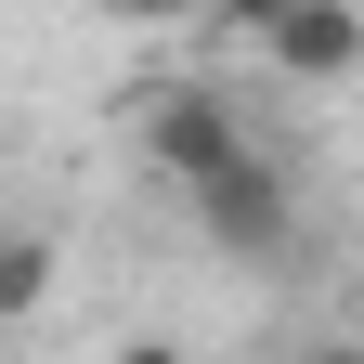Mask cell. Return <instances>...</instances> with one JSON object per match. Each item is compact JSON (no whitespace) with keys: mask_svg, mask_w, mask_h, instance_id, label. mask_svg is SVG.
Listing matches in <instances>:
<instances>
[{"mask_svg":"<svg viewBox=\"0 0 364 364\" xmlns=\"http://www.w3.org/2000/svg\"><path fill=\"white\" fill-rule=\"evenodd\" d=\"M287 364H364V326H351V338H299Z\"/></svg>","mask_w":364,"mask_h":364,"instance_id":"cell-7","label":"cell"},{"mask_svg":"<svg viewBox=\"0 0 364 364\" xmlns=\"http://www.w3.org/2000/svg\"><path fill=\"white\" fill-rule=\"evenodd\" d=\"M182 208H196V235H208V247H235V260H273V247L299 235V196H287V169H273L260 144L221 169V182H196Z\"/></svg>","mask_w":364,"mask_h":364,"instance_id":"cell-3","label":"cell"},{"mask_svg":"<svg viewBox=\"0 0 364 364\" xmlns=\"http://www.w3.org/2000/svg\"><path fill=\"white\" fill-rule=\"evenodd\" d=\"M105 364H196V351H182V338H117Z\"/></svg>","mask_w":364,"mask_h":364,"instance_id":"cell-6","label":"cell"},{"mask_svg":"<svg viewBox=\"0 0 364 364\" xmlns=\"http://www.w3.org/2000/svg\"><path fill=\"white\" fill-rule=\"evenodd\" d=\"M144 156H156V182L196 196V182H221V169L247 156V117L221 105L208 78H182V91H156V105H144Z\"/></svg>","mask_w":364,"mask_h":364,"instance_id":"cell-2","label":"cell"},{"mask_svg":"<svg viewBox=\"0 0 364 364\" xmlns=\"http://www.w3.org/2000/svg\"><path fill=\"white\" fill-rule=\"evenodd\" d=\"M91 14H105V26H196L208 0H91Z\"/></svg>","mask_w":364,"mask_h":364,"instance_id":"cell-5","label":"cell"},{"mask_svg":"<svg viewBox=\"0 0 364 364\" xmlns=\"http://www.w3.org/2000/svg\"><path fill=\"white\" fill-rule=\"evenodd\" d=\"M235 39H260L273 78H351L364 65V0H235Z\"/></svg>","mask_w":364,"mask_h":364,"instance_id":"cell-1","label":"cell"},{"mask_svg":"<svg viewBox=\"0 0 364 364\" xmlns=\"http://www.w3.org/2000/svg\"><path fill=\"white\" fill-rule=\"evenodd\" d=\"M39 299H53V247H39V235H0V326H26Z\"/></svg>","mask_w":364,"mask_h":364,"instance_id":"cell-4","label":"cell"}]
</instances>
